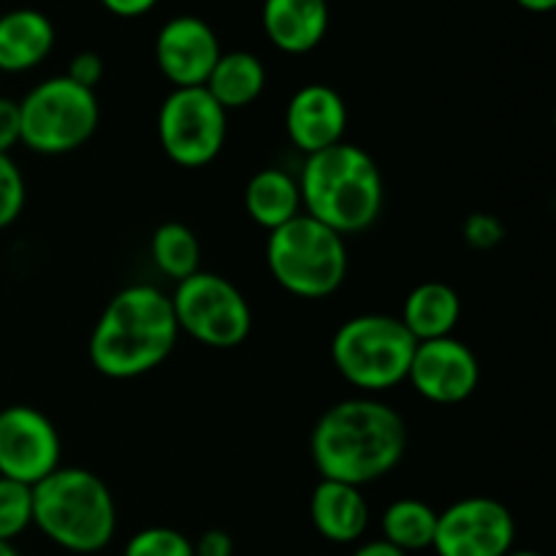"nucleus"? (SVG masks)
Wrapping results in <instances>:
<instances>
[{"label":"nucleus","mask_w":556,"mask_h":556,"mask_svg":"<svg viewBox=\"0 0 556 556\" xmlns=\"http://www.w3.org/2000/svg\"><path fill=\"white\" fill-rule=\"evenodd\" d=\"M516 3H519L521 9L532 11V14H548V11H554L556 0H516Z\"/></svg>","instance_id":"obj_32"},{"label":"nucleus","mask_w":556,"mask_h":556,"mask_svg":"<svg viewBox=\"0 0 556 556\" xmlns=\"http://www.w3.org/2000/svg\"><path fill=\"white\" fill-rule=\"evenodd\" d=\"M405 451V418L375 396L334 402L309 434V456L320 478L358 489L389 476Z\"/></svg>","instance_id":"obj_1"},{"label":"nucleus","mask_w":556,"mask_h":556,"mask_svg":"<svg viewBox=\"0 0 556 556\" xmlns=\"http://www.w3.org/2000/svg\"><path fill=\"white\" fill-rule=\"evenodd\" d=\"M516 543V519L500 500L465 497L438 514V556H505Z\"/></svg>","instance_id":"obj_10"},{"label":"nucleus","mask_w":556,"mask_h":556,"mask_svg":"<svg viewBox=\"0 0 556 556\" xmlns=\"http://www.w3.org/2000/svg\"><path fill=\"white\" fill-rule=\"evenodd\" d=\"M505 556H543V554H538V552H525V548H521V552H516V548H510L508 554Z\"/></svg>","instance_id":"obj_34"},{"label":"nucleus","mask_w":556,"mask_h":556,"mask_svg":"<svg viewBox=\"0 0 556 556\" xmlns=\"http://www.w3.org/2000/svg\"><path fill=\"white\" fill-rule=\"evenodd\" d=\"M195 556H233V541L228 532L210 530L193 543Z\"/></svg>","instance_id":"obj_29"},{"label":"nucleus","mask_w":556,"mask_h":556,"mask_svg":"<svg viewBox=\"0 0 556 556\" xmlns=\"http://www.w3.org/2000/svg\"><path fill=\"white\" fill-rule=\"evenodd\" d=\"M58 427L30 405L0 410V478L36 486L60 467Z\"/></svg>","instance_id":"obj_11"},{"label":"nucleus","mask_w":556,"mask_h":556,"mask_svg":"<svg viewBox=\"0 0 556 556\" xmlns=\"http://www.w3.org/2000/svg\"><path fill=\"white\" fill-rule=\"evenodd\" d=\"M220 54L215 30L199 16H174L155 38V63L174 87H204Z\"/></svg>","instance_id":"obj_13"},{"label":"nucleus","mask_w":556,"mask_h":556,"mask_svg":"<svg viewBox=\"0 0 556 556\" xmlns=\"http://www.w3.org/2000/svg\"><path fill=\"white\" fill-rule=\"evenodd\" d=\"M407 380L418 396L434 405H459L470 400L481 380L476 353L456 337L418 342Z\"/></svg>","instance_id":"obj_12"},{"label":"nucleus","mask_w":556,"mask_h":556,"mask_svg":"<svg viewBox=\"0 0 556 556\" xmlns=\"http://www.w3.org/2000/svg\"><path fill=\"white\" fill-rule=\"evenodd\" d=\"M266 264L277 286L299 299H326L345 282V237L309 215H296L269 231Z\"/></svg>","instance_id":"obj_5"},{"label":"nucleus","mask_w":556,"mask_h":556,"mask_svg":"<svg viewBox=\"0 0 556 556\" xmlns=\"http://www.w3.org/2000/svg\"><path fill=\"white\" fill-rule=\"evenodd\" d=\"M179 340L172 296L155 286H128L114 293L90 334V364L112 380L152 372Z\"/></svg>","instance_id":"obj_2"},{"label":"nucleus","mask_w":556,"mask_h":556,"mask_svg":"<svg viewBox=\"0 0 556 556\" xmlns=\"http://www.w3.org/2000/svg\"><path fill=\"white\" fill-rule=\"evenodd\" d=\"M462 233H465V242L470 244V248L492 250L503 242L505 228L503 223H500L494 215H489V212H476V215H470L465 220Z\"/></svg>","instance_id":"obj_26"},{"label":"nucleus","mask_w":556,"mask_h":556,"mask_svg":"<svg viewBox=\"0 0 556 556\" xmlns=\"http://www.w3.org/2000/svg\"><path fill=\"white\" fill-rule=\"evenodd\" d=\"M383 541L402 548L405 554L432 548L434 530H438V510L424 500L402 497L383 510Z\"/></svg>","instance_id":"obj_21"},{"label":"nucleus","mask_w":556,"mask_h":556,"mask_svg":"<svg viewBox=\"0 0 556 556\" xmlns=\"http://www.w3.org/2000/svg\"><path fill=\"white\" fill-rule=\"evenodd\" d=\"M264 33L280 52H313L329 30L326 0H264Z\"/></svg>","instance_id":"obj_16"},{"label":"nucleus","mask_w":556,"mask_h":556,"mask_svg":"<svg viewBox=\"0 0 556 556\" xmlns=\"http://www.w3.org/2000/svg\"><path fill=\"white\" fill-rule=\"evenodd\" d=\"M351 556H407V554L402 552V548L391 546L389 541H383V538H380V541L362 543V546H358Z\"/></svg>","instance_id":"obj_31"},{"label":"nucleus","mask_w":556,"mask_h":556,"mask_svg":"<svg viewBox=\"0 0 556 556\" xmlns=\"http://www.w3.org/2000/svg\"><path fill=\"white\" fill-rule=\"evenodd\" d=\"M33 525V486L0 478V541L11 543Z\"/></svg>","instance_id":"obj_23"},{"label":"nucleus","mask_w":556,"mask_h":556,"mask_svg":"<svg viewBox=\"0 0 556 556\" xmlns=\"http://www.w3.org/2000/svg\"><path fill=\"white\" fill-rule=\"evenodd\" d=\"M150 253L157 271L177 282L199 271L201 244L185 223H163V226H157V231L152 233Z\"/></svg>","instance_id":"obj_22"},{"label":"nucleus","mask_w":556,"mask_h":556,"mask_svg":"<svg viewBox=\"0 0 556 556\" xmlns=\"http://www.w3.org/2000/svg\"><path fill=\"white\" fill-rule=\"evenodd\" d=\"M204 87L226 112H233L258 101L266 87V68L253 52H226L217 58Z\"/></svg>","instance_id":"obj_20"},{"label":"nucleus","mask_w":556,"mask_h":556,"mask_svg":"<svg viewBox=\"0 0 556 556\" xmlns=\"http://www.w3.org/2000/svg\"><path fill=\"white\" fill-rule=\"evenodd\" d=\"M33 525L71 554H98L117 532V508L101 476L58 467L33 486Z\"/></svg>","instance_id":"obj_4"},{"label":"nucleus","mask_w":556,"mask_h":556,"mask_svg":"<svg viewBox=\"0 0 556 556\" xmlns=\"http://www.w3.org/2000/svg\"><path fill=\"white\" fill-rule=\"evenodd\" d=\"M304 215L340 237L362 233L383 212V174L367 150L340 141L304 157L299 172Z\"/></svg>","instance_id":"obj_3"},{"label":"nucleus","mask_w":556,"mask_h":556,"mask_svg":"<svg viewBox=\"0 0 556 556\" xmlns=\"http://www.w3.org/2000/svg\"><path fill=\"white\" fill-rule=\"evenodd\" d=\"M348 128L345 98L329 85H304L286 106V134L304 155L340 144Z\"/></svg>","instance_id":"obj_14"},{"label":"nucleus","mask_w":556,"mask_h":556,"mask_svg":"<svg viewBox=\"0 0 556 556\" xmlns=\"http://www.w3.org/2000/svg\"><path fill=\"white\" fill-rule=\"evenodd\" d=\"M68 76L76 85L87 87V90H96L103 79V60L96 52H79L76 58H71L68 63Z\"/></svg>","instance_id":"obj_27"},{"label":"nucleus","mask_w":556,"mask_h":556,"mask_svg":"<svg viewBox=\"0 0 556 556\" xmlns=\"http://www.w3.org/2000/svg\"><path fill=\"white\" fill-rule=\"evenodd\" d=\"M0 76H3V74H0Z\"/></svg>","instance_id":"obj_35"},{"label":"nucleus","mask_w":556,"mask_h":556,"mask_svg":"<svg viewBox=\"0 0 556 556\" xmlns=\"http://www.w3.org/2000/svg\"><path fill=\"white\" fill-rule=\"evenodd\" d=\"M418 342L394 315L367 313L345 320L331 340L334 369L367 394L405 383Z\"/></svg>","instance_id":"obj_6"},{"label":"nucleus","mask_w":556,"mask_h":556,"mask_svg":"<svg viewBox=\"0 0 556 556\" xmlns=\"http://www.w3.org/2000/svg\"><path fill=\"white\" fill-rule=\"evenodd\" d=\"M123 556H195L193 541L172 527H147L130 535Z\"/></svg>","instance_id":"obj_24"},{"label":"nucleus","mask_w":556,"mask_h":556,"mask_svg":"<svg viewBox=\"0 0 556 556\" xmlns=\"http://www.w3.org/2000/svg\"><path fill=\"white\" fill-rule=\"evenodd\" d=\"M244 210L250 220L266 231L286 226L302 215V193L293 174L282 168H261L244 188Z\"/></svg>","instance_id":"obj_19"},{"label":"nucleus","mask_w":556,"mask_h":556,"mask_svg":"<svg viewBox=\"0 0 556 556\" xmlns=\"http://www.w3.org/2000/svg\"><path fill=\"white\" fill-rule=\"evenodd\" d=\"M179 334L215 351L242 345L253 331V309L231 280L212 271H195L177 282L172 296Z\"/></svg>","instance_id":"obj_8"},{"label":"nucleus","mask_w":556,"mask_h":556,"mask_svg":"<svg viewBox=\"0 0 556 556\" xmlns=\"http://www.w3.org/2000/svg\"><path fill=\"white\" fill-rule=\"evenodd\" d=\"M462 318V299L451 286L440 280L421 282L413 288L402 307V324L416 342L443 340L454 337L456 324Z\"/></svg>","instance_id":"obj_18"},{"label":"nucleus","mask_w":556,"mask_h":556,"mask_svg":"<svg viewBox=\"0 0 556 556\" xmlns=\"http://www.w3.org/2000/svg\"><path fill=\"white\" fill-rule=\"evenodd\" d=\"M20 141H22L20 101L0 98V152L11 155V150H14Z\"/></svg>","instance_id":"obj_28"},{"label":"nucleus","mask_w":556,"mask_h":556,"mask_svg":"<svg viewBox=\"0 0 556 556\" xmlns=\"http://www.w3.org/2000/svg\"><path fill=\"white\" fill-rule=\"evenodd\" d=\"M0 556H20V552H16V548H14V543L0 541Z\"/></svg>","instance_id":"obj_33"},{"label":"nucleus","mask_w":556,"mask_h":556,"mask_svg":"<svg viewBox=\"0 0 556 556\" xmlns=\"http://www.w3.org/2000/svg\"><path fill=\"white\" fill-rule=\"evenodd\" d=\"M309 519L318 535L337 546H348V543L362 541L367 532L369 505L358 486L320 478L309 497Z\"/></svg>","instance_id":"obj_15"},{"label":"nucleus","mask_w":556,"mask_h":556,"mask_svg":"<svg viewBox=\"0 0 556 556\" xmlns=\"http://www.w3.org/2000/svg\"><path fill=\"white\" fill-rule=\"evenodd\" d=\"M228 136V112L206 87H174L157 112V139L182 168L210 166Z\"/></svg>","instance_id":"obj_9"},{"label":"nucleus","mask_w":556,"mask_h":556,"mask_svg":"<svg viewBox=\"0 0 556 556\" xmlns=\"http://www.w3.org/2000/svg\"><path fill=\"white\" fill-rule=\"evenodd\" d=\"M54 47V25L36 9H14L0 14V74H25L49 58Z\"/></svg>","instance_id":"obj_17"},{"label":"nucleus","mask_w":556,"mask_h":556,"mask_svg":"<svg viewBox=\"0 0 556 556\" xmlns=\"http://www.w3.org/2000/svg\"><path fill=\"white\" fill-rule=\"evenodd\" d=\"M101 3L106 5L112 14L130 20V16H141V14H147V11L155 9L157 0H101Z\"/></svg>","instance_id":"obj_30"},{"label":"nucleus","mask_w":556,"mask_h":556,"mask_svg":"<svg viewBox=\"0 0 556 556\" xmlns=\"http://www.w3.org/2000/svg\"><path fill=\"white\" fill-rule=\"evenodd\" d=\"M27 188L20 166L11 155L0 152V231L16 223V217L25 210Z\"/></svg>","instance_id":"obj_25"},{"label":"nucleus","mask_w":556,"mask_h":556,"mask_svg":"<svg viewBox=\"0 0 556 556\" xmlns=\"http://www.w3.org/2000/svg\"><path fill=\"white\" fill-rule=\"evenodd\" d=\"M22 141L38 155H68L92 139L101 123L96 90L52 76L20 101Z\"/></svg>","instance_id":"obj_7"}]
</instances>
